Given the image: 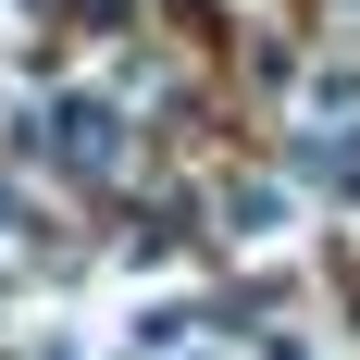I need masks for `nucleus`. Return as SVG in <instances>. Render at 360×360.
Listing matches in <instances>:
<instances>
[{"label": "nucleus", "mask_w": 360, "mask_h": 360, "mask_svg": "<svg viewBox=\"0 0 360 360\" xmlns=\"http://www.w3.org/2000/svg\"><path fill=\"white\" fill-rule=\"evenodd\" d=\"M50 137H63V174H112V162H124V112L112 100H63Z\"/></svg>", "instance_id": "1"}, {"label": "nucleus", "mask_w": 360, "mask_h": 360, "mask_svg": "<svg viewBox=\"0 0 360 360\" xmlns=\"http://www.w3.org/2000/svg\"><path fill=\"white\" fill-rule=\"evenodd\" d=\"M224 224H236V249H286L298 199H286V186H236V199H224Z\"/></svg>", "instance_id": "2"}]
</instances>
